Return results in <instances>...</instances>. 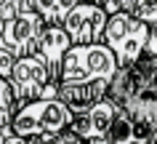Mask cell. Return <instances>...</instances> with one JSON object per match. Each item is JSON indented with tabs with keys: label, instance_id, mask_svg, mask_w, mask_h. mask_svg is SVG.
<instances>
[{
	"label": "cell",
	"instance_id": "22",
	"mask_svg": "<svg viewBox=\"0 0 157 144\" xmlns=\"http://www.w3.org/2000/svg\"><path fill=\"white\" fill-rule=\"evenodd\" d=\"M3 32H6V19H0V43H3Z\"/></svg>",
	"mask_w": 157,
	"mask_h": 144
},
{
	"label": "cell",
	"instance_id": "2",
	"mask_svg": "<svg viewBox=\"0 0 157 144\" xmlns=\"http://www.w3.org/2000/svg\"><path fill=\"white\" fill-rule=\"evenodd\" d=\"M120 69V61L109 45H72L61 61L59 83L67 85H88V83H112Z\"/></svg>",
	"mask_w": 157,
	"mask_h": 144
},
{
	"label": "cell",
	"instance_id": "14",
	"mask_svg": "<svg viewBox=\"0 0 157 144\" xmlns=\"http://www.w3.org/2000/svg\"><path fill=\"white\" fill-rule=\"evenodd\" d=\"M133 16L141 19V21H147L149 27L157 24V0H139V6L133 11Z\"/></svg>",
	"mask_w": 157,
	"mask_h": 144
},
{
	"label": "cell",
	"instance_id": "19",
	"mask_svg": "<svg viewBox=\"0 0 157 144\" xmlns=\"http://www.w3.org/2000/svg\"><path fill=\"white\" fill-rule=\"evenodd\" d=\"M85 3H96V6H104V8H107V14H109V16L120 11V6H117V0H85Z\"/></svg>",
	"mask_w": 157,
	"mask_h": 144
},
{
	"label": "cell",
	"instance_id": "5",
	"mask_svg": "<svg viewBox=\"0 0 157 144\" xmlns=\"http://www.w3.org/2000/svg\"><path fill=\"white\" fill-rule=\"evenodd\" d=\"M51 85H56V83H53L51 69L40 53L16 59V67H13V75H11V88H13V96H16L19 107L45 99Z\"/></svg>",
	"mask_w": 157,
	"mask_h": 144
},
{
	"label": "cell",
	"instance_id": "7",
	"mask_svg": "<svg viewBox=\"0 0 157 144\" xmlns=\"http://www.w3.org/2000/svg\"><path fill=\"white\" fill-rule=\"evenodd\" d=\"M109 14L104 6L96 3H80L77 8L64 19V29L72 37L75 45H93V43H104Z\"/></svg>",
	"mask_w": 157,
	"mask_h": 144
},
{
	"label": "cell",
	"instance_id": "20",
	"mask_svg": "<svg viewBox=\"0 0 157 144\" xmlns=\"http://www.w3.org/2000/svg\"><path fill=\"white\" fill-rule=\"evenodd\" d=\"M6 144H32V139L16 136V134H13V128H11V134H8V139H6Z\"/></svg>",
	"mask_w": 157,
	"mask_h": 144
},
{
	"label": "cell",
	"instance_id": "10",
	"mask_svg": "<svg viewBox=\"0 0 157 144\" xmlns=\"http://www.w3.org/2000/svg\"><path fill=\"white\" fill-rule=\"evenodd\" d=\"M109 85L112 83H88V85H67V83H59V93L56 99L64 102L72 115H80V112L96 107L99 102L109 99Z\"/></svg>",
	"mask_w": 157,
	"mask_h": 144
},
{
	"label": "cell",
	"instance_id": "3",
	"mask_svg": "<svg viewBox=\"0 0 157 144\" xmlns=\"http://www.w3.org/2000/svg\"><path fill=\"white\" fill-rule=\"evenodd\" d=\"M72 120L75 115L64 102L40 99V102L19 107L11 128H13L16 136H24V139H45V136H56V134L69 131Z\"/></svg>",
	"mask_w": 157,
	"mask_h": 144
},
{
	"label": "cell",
	"instance_id": "17",
	"mask_svg": "<svg viewBox=\"0 0 157 144\" xmlns=\"http://www.w3.org/2000/svg\"><path fill=\"white\" fill-rule=\"evenodd\" d=\"M13 67H16V56L0 45V77L11 80V75H13Z\"/></svg>",
	"mask_w": 157,
	"mask_h": 144
},
{
	"label": "cell",
	"instance_id": "6",
	"mask_svg": "<svg viewBox=\"0 0 157 144\" xmlns=\"http://www.w3.org/2000/svg\"><path fill=\"white\" fill-rule=\"evenodd\" d=\"M45 29V21H43L27 3V8L19 14L16 19L6 21V32H3V48L11 51L16 59H24V56H32L37 53V43H40V35Z\"/></svg>",
	"mask_w": 157,
	"mask_h": 144
},
{
	"label": "cell",
	"instance_id": "1",
	"mask_svg": "<svg viewBox=\"0 0 157 144\" xmlns=\"http://www.w3.org/2000/svg\"><path fill=\"white\" fill-rule=\"evenodd\" d=\"M109 99L133 120L157 128V56H144L117 69Z\"/></svg>",
	"mask_w": 157,
	"mask_h": 144
},
{
	"label": "cell",
	"instance_id": "11",
	"mask_svg": "<svg viewBox=\"0 0 157 144\" xmlns=\"http://www.w3.org/2000/svg\"><path fill=\"white\" fill-rule=\"evenodd\" d=\"M155 142H157V128L155 126L139 123L128 112L120 110V115H117L109 136L101 144H155Z\"/></svg>",
	"mask_w": 157,
	"mask_h": 144
},
{
	"label": "cell",
	"instance_id": "21",
	"mask_svg": "<svg viewBox=\"0 0 157 144\" xmlns=\"http://www.w3.org/2000/svg\"><path fill=\"white\" fill-rule=\"evenodd\" d=\"M8 134H11V126H8V128H0V144H6V139H8Z\"/></svg>",
	"mask_w": 157,
	"mask_h": 144
},
{
	"label": "cell",
	"instance_id": "15",
	"mask_svg": "<svg viewBox=\"0 0 157 144\" xmlns=\"http://www.w3.org/2000/svg\"><path fill=\"white\" fill-rule=\"evenodd\" d=\"M32 144H88L85 139L75 134V131H64L56 136H45V139H32Z\"/></svg>",
	"mask_w": 157,
	"mask_h": 144
},
{
	"label": "cell",
	"instance_id": "18",
	"mask_svg": "<svg viewBox=\"0 0 157 144\" xmlns=\"http://www.w3.org/2000/svg\"><path fill=\"white\" fill-rule=\"evenodd\" d=\"M147 56H157V24L149 27V45H147Z\"/></svg>",
	"mask_w": 157,
	"mask_h": 144
},
{
	"label": "cell",
	"instance_id": "16",
	"mask_svg": "<svg viewBox=\"0 0 157 144\" xmlns=\"http://www.w3.org/2000/svg\"><path fill=\"white\" fill-rule=\"evenodd\" d=\"M24 8H27V0H0V19L11 21V19H16Z\"/></svg>",
	"mask_w": 157,
	"mask_h": 144
},
{
	"label": "cell",
	"instance_id": "12",
	"mask_svg": "<svg viewBox=\"0 0 157 144\" xmlns=\"http://www.w3.org/2000/svg\"><path fill=\"white\" fill-rule=\"evenodd\" d=\"M29 8L45 21V24H64V19L72 14L83 0H27Z\"/></svg>",
	"mask_w": 157,
	"mask_h": 144
},
{
	"label": "cell",
	"instance_id": "9",
	"mask_svg": "<svg viewBox=\"0 0 157 144\" xmlns=\"http://www.w3.org/2000/svg\"><path fill=\"white\" fill-rule=\"evenodd\" d=\"M72 45L75 43L67 35L64 24H45V29L40 35V43H37V53L45 59V64L51 69V77H53L56 85H59V77H61V61H64V56L69 53Z\"/></svg>",
	"mask_w": 157,
	"mask_h": 144
},
{
	"label": "cell",
	"instance_id": "8",
	"mask_svg": "<svg viewBox=\"0 0 157 144\" xmlns=\"http://www.w3.org/2000/svg\"><path fill=\"white\" fill-rule=\"evenodd\" d=\"M117 115H120V107H117L112 99H104V102H99L96 107L80 112V115H75L69 131H75V134L80 136V139H85L88 144H101L109 136Z\"/></svg>",
	"mask_w": 157,
	"mask_h": 144
},
{
	"label": "cell",
	"instance_id": "23",
	"mask_svg": "<svg viewBox=\"0 0 157 144\" xmlns=\"http://www.w3.org/2000/svg\"><path fill=\"white\" fill-rule=\"evenodd\" d=\"M155 144H157V142H155Z\"/></svg>",
	"mask_w": 157,
	"mask_h": 144
},
{
	"label": "cell",
	"instance_id": "13",
	"mask_svg": "<svg viewBox=\"0 0 157 144\" xmlns=\"http://www.w3.org/2000/svg\"><path fill=\"white\" fill-rule=\"evenodd\" d=\"M16 112H19V102L13 96L11 80L0 77V128H8L16 118Z\"/></svg>",
	"mask_w": 157,
	"mask_h": 144
},
{
	"label": "cell",
	"instance_id": "4",
	"mask_svg": "<svg viewBox=\"0 0 157 144\" xmlns=\"http://www.w3.org/2000/svg\"><path fill=\"white\" fill-rule=\"evenodd\" d=\"M104 45L112 48V53L117 56L120 67L136 64L139 59L147 56L149 45V24L136 19L133 14L117 11L112 14L107 21V32H104Z\"/></svg>",
	"mask_w": 157,
	"mask_h": 144
}]
</instances>
